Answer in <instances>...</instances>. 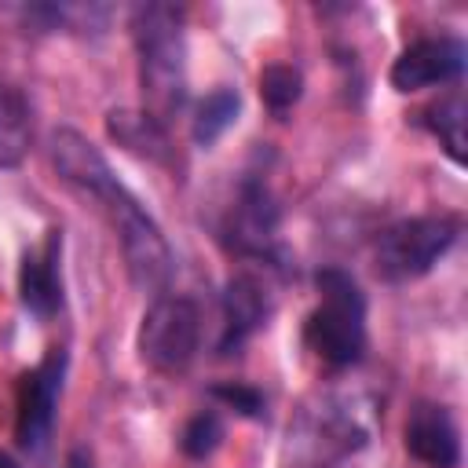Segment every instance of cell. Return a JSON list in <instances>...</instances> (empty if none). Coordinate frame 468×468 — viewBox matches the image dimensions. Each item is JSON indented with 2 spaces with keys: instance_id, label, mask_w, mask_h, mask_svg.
<instances>
[{
  "instance_id": "cell-1",
  "label": "cell",
  "mask_w": 468,
  "mask_h": 468,
  "mask_svg": "<svg viewBox=\"0 0 468 468\" xmlns=\"http://www.w3.org/2000/svg\"><path fill=\"white\" fill-rule=\"evenodd\" d=\"M132 37L139 55V84H143L146 113H154L165 124L186 102L183 11L172 4H143L132 15Z\"/></svg>"
},
{
  "instance_id": "cell-2",
  "label": "cell",
  "mask_w": 468,
  "mask_h": 468,
  "mask_svg": "<svg viewBox=\"0 0 468 468\" xmlns=\"http://www.w3.org/2000/svg\"><path fill=\"white\" fill-rule=\"evenodd\" d=\"M314 285L318 307L303 322V340L325 366H355L366 351V296L358 282L340 267L318 271Z\"/></svg>"
},
{
  "instance_id": "cell-3",
  "label": "cell",
  "mask_w": 468,
  "mask_h": 468,
  "mask_svg": "<svg viewBox=\"0 0 468 468\" xmlns=\"http://www.w3.org/2000/svg\"><path fill=\"white\" fill-rule=\"evenodd\" d=\"M461 223L453 216H413L380 230L373 263L384 282H413L424 278L457 241Z\"/></svg>"
},
{
  "instance_id": "cell-4",
  "label": "cell",
  "mask_w": 468,
  "mask_h": 468,
  "mask_svg": "<svg viewBox=\"0 0 468 468\" xmlns=\"http://www.w3.org/2000/svg\"><path fill=\"white\" fill-rule=\"evenodd\" d=\"M102 208L110 212V219L117 227L121 252H124V263H128L132 282L143 292H165L168 282H172V271H176V256H172L161 227L150 219V212L128 190H121Z\"/></svg>"
},
{
  "instance_id": "cell-5",
  "label": "cell",
  "mask_w": 468,
  "mask_h": 468,
  "mask_svg": "<svg viewBox=\"0 0 468 468\" xmlns=\"http://www.w3.org/2000/svg\"><path fill=\"white\" fill-rule=\"evenodd\" d=\"M201 344V311L190 296H157L139 325V355L157 373H183Z\"/></svg>"
},
{
  "instance_id": "cell-6",
  "label": "cell",
  "mask_w": 468,
  "mask_h": 468,
  "mask_svg": "<svg viewBox=\"0 0 468 468\" xmlns=\"http://www.w3.org/2000/svg\"><path fill=\"white\" fill-rule=\"evenodd\" d=\"M62 377H66V351L51 347L29 373L18 380V413H15V439L29 453H44L51 428H55V410L62 395Z\"/></svg>"
},
{
  "instance_id": "cell-7",
  "label": "cell",
  "mask_w": 468,
  "mask_h": 468,
  "mask_svg": "<svg viewBox=\"0 0 468 468\" xmlns=\"http://www.w3.org/2000/svg\"><path fill=\"white\" fill-rule=\"evenodd\" d=\"M51 165H55V172H58L73 190H80L84 197H95L99 205L113 201V197L124 190V183L113 176V168H110V161L99 154V146L88 143V139H84L80 132H73V128H55V132H51Z\"/></svg>"
},
{
  "instance_id": "cell-8",
  "label": "cell",
  "mask_w": 468,
  "mask_h": 468,
  "mask_svg": "<svg viewBox=\"0 0 468 468\" xmlns=\"http://www.w3.org/2000/svg\"><path fill=\"white\" fill-rule=\"evenodd\" d=\"M278 205L267 190L263 179H245L241 190H238V201L227 216V234H230V245L245 256H256V260H271L274 249H278Z\"/></svg>"
},
{
  "instance_id": "cell-9",
  "label": "cell",
  "mask_w": 468,
  "mask_h": 468,
  "mask_svg": "<svg viewBox=\"0 0 468 468\" xmlns=\"http://www.w3.org/2000/svg\"><path fill=\"white\" fill-rule=\"evenodd\" d=\"M464 69V44L457 37H428L410 44L391 62V88L395 91H420L431 84L457 80Z\"/></svg>"
},
{
  "instance_id": "cell-10",
  "label": "cell",
  "mask_w": 468,
  "mask_h": 468,
  "mask_svg": "<svg viewBox=\"0 0 468 468\" xmlns=\"http://www.w3.org/2000/svg\"><path fill=\"white\" fill-rule=\"evenodd\" d=\"M402 442H406L410 457H417L428 468H457L461 464V439H457V424L446 406L417 402L406 417Z\"/></svg>"
},
{
  "instance_id": "cell-11",
  "label": "cell",
  "mask_w": 468,
  "mask_h": 468,
  "mask_svg": "<svg viewBox=\"0 0 468 468\" xmlns=\"http://www.w3.org/2000/svg\"><path fill=\"white\" fill-rule=\"evenodd\" d=\"M58 256H62V238L58 230H48L44 245L22 256L18 267V300L29 314L51 318L62 307V274H58Z\"/></svg>"
},
{
  "instance_id": "cell-12",
  "label": "cell",
  "mask_w": 468,
  "mask_h": 468,
  "mask_svg": "<svg viewBox=\"0 0 468 468\" xmlns=\"http://www.w3.org/2000/svg\"><path fill=\"white\" fill-rule=\"evenodd\" d=\"M271 318V296L260 278L234 274L223 289V336L219 355H234L256 329H263Z\"/></svg>"
},
{
  "instance_id": "cell-13",
  "label": "cell",
  "mask_w": 468,
  "mask_h": 468,
  "mask_svg": "<svg viewBox=\"0 0 468 468\" xmlns=\"http://www.w3.org/2000/svg\"><path fill=\"white\" fill-rule=\"evenodd\" d=\"M106 135L135 157H146L154 165H172L168 128L146 110H110L106 113Z\"/></svg>"
},
{
  "instance_id": "cell-14",
  "label": "cell",
  "mask_w": 468,
  "mask_h": 468,
  "mask_svg": "<svg viewBox=\"0 0 468 468\" xmlns=\"http://www.w3.org/2000/svg\"><path fill=\"white\" fill-rule=\"evenodd\" d=\"M29 139H33L29 102L15 84L0 80V168L22 165V157L29 154Z\"/></svg>"
},
{
  "instance_id": "cell-15",
  "label": "cell",
  "mask_w": 468,
  "mask_h": 468,
  "mask_svg": "<svg viewBox=\"0 0 468 468\" xmlns=\"http://www.w3.org/2000/svg\"><path fill=\"white\" fill-rule=\"evenodd\" d=\"M238 91L234 88H227V84H219V88H212L201 102H197V113H194V143L197 146H212L230 124H234V117H238Z\"/></svg>"
},
{
  "instance_id": "cell-16",
  "label": "cell",
  "mask_w": 468,
  "mask_h": 468,
  "mask_svg": "<svg viewBox=\"0 0 468 468\" xmlns=\"http://www.w3.org/2000/svg\"><path fill=\"white\" fill-rule=\"evenodd\" d=\"M464 99L461 95H450V99H442V102H435V106H428L424 113H420V121H424V128L442 143V150L457 161V165H464Z\"/></svg>"
},
{
  "instance_id": "cell-17",
  "label": "cell",
  "mask_w": 468,
  "mask_h": 468,
  "mask_svg": "<svg viewBox=\"0 0 468 468\" xmlns=\"http://www.w3.org/2000/svg\"><path fill=\"white\" fill-rule=\"evenodd\" d=\"M300 91H303V77H300V69H292L285 62H274L260 73V95H263L267 110L278 113V117L296 106Z\"/></svg>"
},
{
  "instance_id": "cell-18",
  "label": "cell",
  "mask_w": 468,
  "mask_h": 468,
  "mask_svg": "<svg viewBox=\"0 0 468 468\" xmlns=\"http://www.w3.org/2000/svg\"><path fill=\"white\" fill-rule=\"evenodd\" d=\"M219 439H223V424H219V417L208 410V413H197V417H190V420H186L179 446H183V453H186V457L205 461V457L219 446Z\"/></svg>"
},
{
  "instance_id": "cell-19",
  "label": "cell",
  "mask_w": 468,
  "mask_h": 468,
  "mask_svg": "<svg viewBox=\"0 0 468 468\" xmlns=\"http://www.w3.org/2000/svg\"><path fill=\"white\" fill-rule=\"evenodd\" d=\"M212 395H216L219 402L234 406L238 413H245V417H260V413H263V395H260L256 388H249V384H216Z\"/></svg>"
},
{
  "instance_id": "cell-20",
  "label": "cell",
  "mask_w": 468,
  "mask_h": 468,
  "mask_svg": "<svg viewBox=\"0 0 468 468\" xmlns=\"http://www.w3.org/2000/svg\"><path fill=\"white\" fill-rule=\"evenodd\" d=\"M66 468H91V457H88V450H69V457H66Z\"/></svg>"
},
{
  "instance_id": "cell-21",
  "label": "cell",
  "mask_w": 468,
  "mask_h": 468,
  "mask_svg": "<svg viewBox=\"0 0 468 468\" xmlns=\"http://www.w3.org/2000/svg\"><path fill=\"white\" fill-rule=\"evenodd\" d=\"M0 468H18V461H15V457H7V453H0Z\"/></svg>"
}]
</instances>
